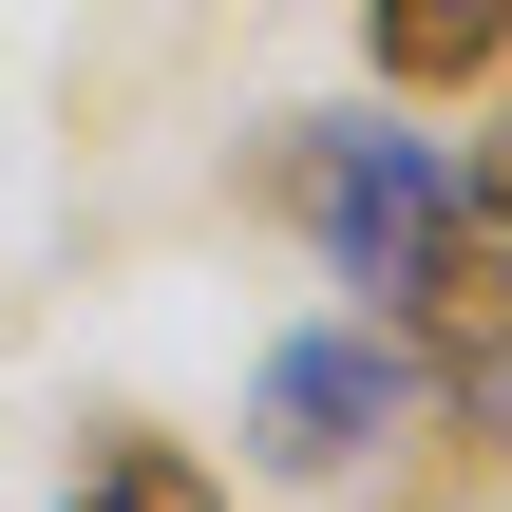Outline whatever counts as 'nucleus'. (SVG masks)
<instances>
[{
	"instance_id": "nucleus-4",
	"label": "nucleus",
	"mask_w": 512,
	"mask_h": 512,
	"mask_svg": "<svg viewBox=\"0 0 512 512\" xmlns=\"http://www.w3.org/2000/svg\"><path fill=\"white\" fill-rule=\"evenodd\" d=\"M57 512H228V475H209L190 437H95V456H76V494H57Z\"/></svg>"
},
{
	"instance_id": "nucleus-2",
	"label": "nucleus",
	"mask_w": 512,
	"mask_h": 512,
	"mask_svg": "<svg viewBox=\"0 0 512 512\" xmlns=\"http://www.w3.org/2000/svg\"><path fill=\"white\" fill-rule=\"evenodd\" d=\"M437 190H456V152L380 133V114H304V133L266 152V209H304V228H323V266H342L361 304L399 285V247L437 228Z\"/></svg>"
},
{
	"instance_id": "nucleus-1",
	"label": "nucleus",
	"mask_w": 512,
	"mask_h": 512,
	"mask_svg": "<svg viewBox=\"0 0 512 512\" xmlns=\"http://www.w3.org/2000/svg\"><path fill=\"white\" fill-rule=\"evenodd\" d=\"M380 437H418V342L399 323H304V342H266V380H247V456L266 475H361Z\"/></svg>"
},
{
	"instance_id": "nucleus-3",
	"label": "nucleus",
	"mask_w": 512,
	"mask_h": 512,
	"mask_svg": "<svg viewBox=\"0 0 512 512\" xmlns=\"http://www.w3.org/2000/svg\"><path fill=\"white\" fill-rule=\"evenodd\" d=\"M361 57H380V95H494L512 0H361Z\"/></svg>"
}]
</instances>
